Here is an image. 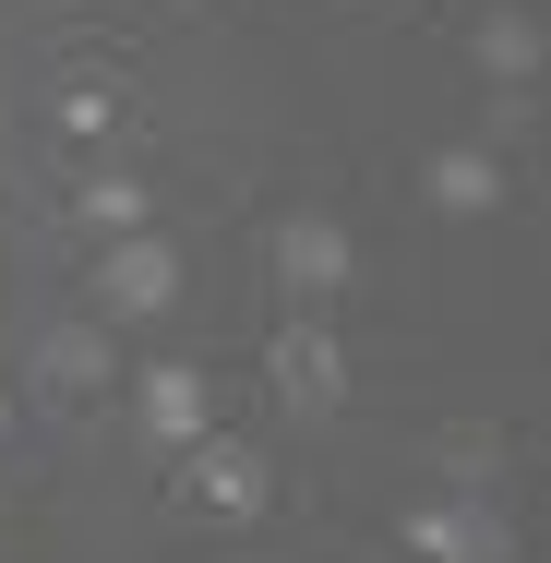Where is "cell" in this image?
<instances>
[{
  "instance_id": "1",
  "label": "cell",
  "mask_w": 551,
  "mask_h": 563,
  "mask_svg": "<svg viewBox=\"0 0 551 563\" xmlns=\"http://www.w3.org/2000/svg\"><path fill=\"white\" fill-rule=\"evenodd\" d=\"M168 300H180V252L156 228H120L97 252V324H156Z\"/></svg>"
},
{
  "instance_id": "2",
  "label": "cell",
  "mask_w": 551,
  "mask_h": 563,
  "mask_svg": "<svg viewBox=\"0 0 551 563\" xmlns=\"http://www.w3.org/2000/svg\"><path fill=\"white\" fill-rule=\"evenodd\" d=\"M180 504H192V516H217V528L264 516V455L228 444V432H192V444H180Z\"/></svg>"
},
{
  "instance_id": "3",
  "label": "cell",
  "mask_w": 551,
  "mask_h": 563,
  "mask_svg": "<svg viewBox=\"0 0 551 563\" xmlns=\"http://www.w3.org/2000/svg\"><path fill=\"white\" fill-rule=\"evenodd\" d=\"M132 420H144V444H192V432H217V384L192 372V360H156V372H132Z\"/></svg>"
},
{
  "instance_id": "4",
  "label": "cell",
  "mask_w": 551,
  "mask_h": 563,
  "mask_svg": "<svg viewBox=\"0 0 551 563\" xmlns=\"http://www.w3.org/2000/svg\"><path fill=\"white\" fill-rule=\"evenodd\" d=\"M109 384H120V347H109V324H48V336H36V396L85 408V396H109Z\"/></svg>"
},
{
  "instance_id": "5",
  "label": "cell",
  "mask_w": 551,
  "mask_h": 563,
  "mask_svg": "<svg viewBox=\"0 0 551 563\" xmlns=\"http://www.w3.org/2000/svg\"><path fill=\"white\" fill-rule=\"evenodd\" d=\"M408 552H420V563H504V516H492L480 492L420 504V516H408Z\"/></svg>"
},
{
  "instance_id": "6",
  "label": "cell",
  "mask_w": 551,
  "mask_h": 563,
  "mask_svg": "<svg viewBox=\"0 0 551 563\" xmlns=\"http://www.w3.org/2000/svg\"><path fill=\"white\" fill-rule=\"evenodd\" d=\"M335 396H348L335 336H324V324H288V336H276V408H288V420H324Z\"/></svg>"
},
{
  "instance_id": "7",
  "label": "cell",
  "mask_w": 551,
  "mask_h": 563,
  "mask_svg": "<svg viewBox=\"0 0 551 563\" xmlns=\"http://www.w3.org/2000/svg\"><path fill=\"white\" fill-rule=\"evenodd\" d=\"M276 276L324 312L335 288H348V228H335V217H288V228H276Z\"/></svg>"
},
{
  "instance_id": "8",
  "label": "cell",
  "mask_w": 551,
  "mask_h": 563,
  "mask_svg": "<svg viewBox=\"0 0 551 563\" xmlns=\"http://www.w3.org/2000/svg\"><path fill=\"white\" fill-rule=\"evenodd\" d=\"M420 192H432L443 217H492V205H504V156H492V144H443L432 168H420Z\"/></svg>"
},
{
  "instance_id": "9",
  "label": "cell",
  "mask_w": 551,
  "mask_h": 563,
  "mask_svg": "<svg viewBox=\"0 0 551 563\" xmlns=\"http://www.w3.org/2000/svg\"><path fill=\"white\" fill-rule=\"evenodd\" d=\"M480 73H492V85H540V12L504 0V12L480 24Z\"/></svg>"
},
{
  "instance_id": "10",
  "label": "cell",
  "mask_w": 551,
  "mask_h": 563,
  "mask_svg": "<svg viewBox=\"0 0 551 563\" xmlns=\"http://www.w3.org/2000/svg\"><path fill=\"white\" fill-rule=\"evenodd\" d=\"M73 217L97 228V240H120V228H144V192L132 180H73Z\"/></svg>"
},
{
  "instance_id": "11",
  "label": "cell",
  "mask_w": 551,
  "mask_h": 563,
  "mask_svg": "<svg viewBox=\"0 0 551 563\" xmlns=\"http://www.w3.org/2000/svg\"><path fill=\"white\" fill-rule=\"evenodd\" d=\"M109 120H120V85H109V73H73V85H60V132H85V144H97Z\"/></svg>"
},
{
  "instance_id": "12",
  "label": "cell",
  "mask_w": 551,
  "mask_h": 563,
  "mask_svg": "<svg viewBox=\"0 0 551 563\" xmlns=\"http://www.w3.org/2000/svg\"><path fill=\"white\" fill-rule=\"evenodd\" d=\"M0 432H12V396H0Z\"/></svg>"
},
{
  "instance_id": "13",
  "label": "cell",
  "mask_w": 551,
  "mask_h": 563,
  "mask_svg": "<svg viewBox=\"0 0 551 563\" xmlns=\"http://www.w3.org/2000/svg\"><path fill=\"white\" fill-rule=\"evenodd\" d=\"M348 12H360V0H348Z\"/></svg>"
}]
</instances>
